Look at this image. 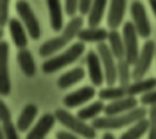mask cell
<instances>
[{"instance_id": "1", "label": "cell", "mask_w": 156, "mask_h": 139, "mask_svg": "<svg viewBox=\"0 0 156 139\" xmlns=\"http://www.w3.org/2000/svg\"><path fill=\"white\" fill-rule=\"evenodd\" d=\"M83 18L82 17H72V19L66 24V26L62 29V33L55 37L47 40L46 43L40 46L39 48V54L43 58H48L50 55H54L57 51H59L61 48H64L66 44L73 40L75 37H77V33L82 30L83 28Z\"/></svg>"}, {"instance_id": "2", "label": "cell", "mask_w": 156, "mask_h": 139, "mask_svg": "<svg viewBox=\"0 0 156 139\" xmlns=\"http://www.w3.org/2000/svg\"><path fill=\"white\" fill-rule=\"evenodd\" d=\"M148 112L144 107H136V109L130 110L127 113H122V114H115V116H105V117H97L93 121V127L95 130H119V128L131 125L134 123L140 121Z\"/></svg>"}, {"instance_id": "3", "label": "cell", "mask_w": 156, "mask_h": 139, "mask_svg": "<svg viewBox=\"0 0 156 139\" xmlns=\"http://www.w3.org/2000/svg\"><path fill=\"white\" fill-rule=\"evenodd\" d=\"M84 48L86 47H84V44H83V42L73 43L68 50H65L64 53H61L59 55L51 56V58L46 59L43 62V65H41V69H43L44 73H47V74L55 73V72L61 70L62 68H65V66L76 62L77 59L83 55Z\"/></svg>"}, {"instance_id": "4", "label": "cell", "mask_w": 156, "mask_h": 139, "mask_svg": "<svg viewBox=\"0 0 156 139\" xmlns=\"http://www.w3.org/2000/svg\"><path fill=\"white\" fill-rule=\"evenodd\" d=\"M55 117L57 121L61 123L65 128H68L71 132L76 134V135H82L86 139H94L95 138V128L93 125H88L83 121L82 118L77 116H73L65 109L55 110Z\"/></svg>"}, {"instance_id": "5", "label": "cell", "mask_w": 156, "mask_h": 139, "mask_svg": "<svg viewBox=\"0 0 156 139\" xmlns=\"http://www.w3.org/2000/svg\"><path fill=\"white\" fill-rule=\"evenodd\" d=\"M156 56V44L152 40L145 42L142 46L141 51H140V56L137 59V62L134 63V69H133V79L134 80H141L149 70L151 65H152L153 58Z\"/></svg>"}, {"instance_id": "6", "label": "cell", "mask_w": 156, "mask_h": 139, "mask_svg": "<svg viewBox=\"0 0 156 139\" xmlns=\"http://www.w3.org/2000/svg\"><path fill=\"white\" fill-rule=\"evenodd\" d=\"M15 10H17V14L20 15L21 21L24 22V26L27 28L29 36L33 40H37L40 37V24H39V19L36 18L35 12H33L32 7L29 6L27 0H18L17 4H15Z\"/></svg>"}, {"instance_id": "7", "label": "cell", "mask_w": 156, "mask_h": 139, "mask_svg": "<svg viewBox=\"0 0 156 139\" xmlns=\"http://www.w3.org/2000/svg\"><path fill=\"white\" fill-rule=\"evenodd\" d=\"M97 53L101 58V62H102L104 73H105V83L108 86H113L118 80V63L115 62L116 58L113 56L109 46L105 43H98Z\"/></svg>"}, {"instance_id": "8", "label": "cell", "mask_w": 156, "mask_h": 139, "mask_svg": "<svg viewBox=\"0 0 156 139\" xmlns=\"http://www.w3.org/2000/svg\"><path fill=\"white\" fill-rule=\"evenodd\" d=\"M123 42L124 48H126V61L130 65L134 66L137 59L140 56V48H138V33L133 22H124L123 25Z\"/></svg>"}, {"instance_id": "9", "label": "cell", "mask_w": 156, "mask_h": 139, "mask_svg": "<svg viewBox=\"0 0 156 139\" xmlns=\"http://www.w3.org/2000/svg\"><path fill=\"white\" fill-rule=\"evenodd\" d=\"M130 12H131L133 24L136 26L138 36L142 39H148L151 35V25L144 3L140 0H134L130 6Z\"/></svg>"}, {"instance_id": "10", "label": "cell", "mask_w": 156, "mask_h": 139, "mask_svg": "<svg viewBox=\"0 0 156 139\" xmlns=\"http://www.w3.org/2000/svg\"><path fill=\"white\" fill-rule=\"evenodd\" d=\"M9 53L10 46L7 42H0V94L6 97L11 91V83H10L9 74Z\"/></svg>"}, {"instance_id": "11", "label": "cell", "mask_w": 156, "mask_h": 139, "mask_svg": "<svg viewBox=\"0 0 156 139\" xmlns=\"http://www.w3.org/2000/svg\"><path fill=\"white\" fill-rule=\"evenodd\" d=\"M86 63L88 68V76H90V81L94 84L95 87H100L105 81V73H104L102 62L98 55V53H94L90 50L86 55Z\"/></svg>"}, {"instance_id": "12", "label": "cell", "mask_w": 156, "mask_h": 139, "mask_svg": "<svg viewBox=\"0 0 156 139\" xmlns=\"http://www.w3.org/2000/svg\"><path fill=\"white\" fill-rule=\"evenodd\" d=\"M95 97V88L91 86H84L82 88L76 90L73 92H69L68 95L64 97V105L65 107L68 109H73V107H77L80 105L88 102L90 99Z\"/></svg>"}, {"instance_id": "13", "label": "cell", "mask_w": 156, "mask_h": 139, "mask_svg": "<svg viewBox=\"0 0 156 139\" xmlns=\"http://www.w3.org/2000/svg\"><path fill=\"white\" fill-rule=\"evenodd\" d=\"M126 7L127 0H111L108 17H106V24L111 29H118L122 25L126 14Z\"/></svg>"}, {"instance_id": "14", "label": "cell", "mask_w": 156, "mask_h": 139, "mask_svg": "<svg viewBox=\"0 0 156 139\" xmlns=\"http://www.w3.org/2000/svg\"><path fill=\"white\" fill-rule=\"evenodd\" d=\"M55 121V114H50V113L43 114L39 118V121L36 123L35 127L30 130V132H28L27 139H44L47 136V134L51 131V128L54 127Z\"/></svg>"}, {"instance_id": "15", "label": "cell", "mask_w": 156, "mask_h": 139, "mask_svg": "<svg viewBox=\"0 0 156 139\" xmlns=\"http://www.w3.org/2000/svg\"><path fill=\"white\" fill-rule=\"evenodd\" d=\"M138 106V101L136 99V97L127 95L124 98L112 101L111 103H108L105 106V116H115V114H122V113H127L130 110L136 109Z\"/></svg>"}, {"instance_id": "16", "label": "cell", "mask_w": 156, "mask_h": 139, "mask_svg": "<svg viewBox=\"0 0 156 139\" xmlns=\"http://www.w3.org/2000/svg\"><path fill=\"white\" fill-rule=\"evenodd\" d=\"M48 8V17H50V25L54 32H61L64 28V10H62L59 0H46Z\"/></svg>"}, {"instance_id": "17", "label": "cell", "mask_w": 156, "mask_h": 139, "mask_svg": "<svg viewBox=\"0 0 156 139\" xmlns=\"http://www.w3.org/2000/svg\"><path fill=\"white\" fill-rule=\"evenodd\" d=\"M108 30H105L104 28H93L88 26L86 29L80 30L77 33V39L83 43H104L105 40H108Z\"/></svg>"}, {"instance_id": "18", "label": "cell", "mask_w": 156, "mask_h": 139, "mask_svg": "<svg viewBox=\"0 0 156 139\" xmlns=\"http://www.w3.org/2000/svg\"><path fill=\"white\" fill-rule=\"evenodd\" d=\"M0 121H2V128L4 130L6 139H20L17 132V125L11 121V113L10 109L3 101L0 102Z\"/></svg>"}, {"instance_id": "19", "label": "cell", "mask_w": 156, "mask_h": 139, "mask_svg": "<svg viewBox=\"0 0 156 139\" xmlns=\"http://www.w3.org/2000/svg\"><path fill=\"white\" fill-rule=\"evenodd\" d=\"M9 30L15 47L20 48V50L21 48H27V44H28L27 33H25L24 25L21 24L17 18H11L9 21Z\"/></svg>"}, {"instance_id": "20", "label": "cell", "mask_w": 156, "mask_h": 139, "mask_svg": "<svg viewBox=\"0 0 156 139\" xmlns=\"http://www.w3.org/2000/svg\"><path fill=\"white\" fill-rule=\"evenodd\" d=\"M108 43L109 48L112 51L113 56L118 61L120 59H126V48H124V42H123V35L118 32V29H111L108 33Z\"/></svg>"}, {"instance_id": "21", "label": "cell", "mask_w": 156, "mask_h": 139, "mask_svg": "<svg viewBox=\"0 0 156 139\" xmlns=\"http://www.w3.org/2000/svg\"><path fill=\"white\" fill-rule=\"evenodd\" d=\"M37 116V106L33 103H28L27 106L22 109L20 117L17 120V128L20 132H25L28 131V128L32 125L33 120Z\"/></svg>"}, {"instance_id": "22", "label": "cell", "mask_w": 156, "mask_h": 139, "mask_svg": "<svg viewBox=\"0 0 156 139\" xmlns=\"http://www.w3.org/2000/svg\"><path fill=\"white\" fill-rule=\"evenodd\" d=\"M84 76H86V73H84V69L83 68H73L72 70L62 74L58 79L57 84H58V87L61 90H66V88H69V87L77 84L79 81H82L83 79H84Z\"/></svg>"}, {"instance_id": "23", "label": "cell", "mask_w": 156, "mask_h": 139, "mask_svg": "<svg viewBox=\"0 0 156 139\" xmlns=\"http://www.w3.org/2000/svg\"><path fill=\"white\" fill-rule=\"evenodd\" d=\"M106 3H108V0H94V2H93L90 12L87 14L88 26L97 28L98 25H100V22L102 21V18H104V14H105Z\"/></svg>"}, {"instance_id": "24", "label": "cell", "mask_w": 156, "mask_h": 139, "mask_svg": "<svg viewBox=\"0 0 156 139\" xmlns=\"http://www.w3.org/2000/svg\"><path fill=\"white\" fill-rule=\"evenodd\" d=\"M17 59H18V63H20L22 72L25 73V76L32 77L36 73L35 59L32 56V53L28 48H21L17 54Z\"/></svg>"}, {"instance_id": "25", "label": "cell", "mask_w": 156, "mask_h": 139, "mask_svg": "<svg viewBox=\"0 0 156 139\" xmlns=\"http://www.w3.org/2000/svg\"><path fill=\"white\" fill-rule=\"evenodd\" d=\"M156 88V79L155 77H148V79H141V80H137L136 83L130 84L127 87V95H131V97H136L138 94H145L148 91H152Z\"/></svg>"}, {"instance_id": "26", "label": "cell", "mask_w": 156, "mask_h": 139, "mask_svg": "<svg viewBox=\"0 0 156 139\" xmlns=\"http://www.w3.org/2000/svg\"><path fill=\"white\" fill-rule=\"evenodd\" d=\"M148 128H149V120L142 118L140 121L134 123L133 127H130L126 132L122 134L119 139H141L145 132H148Z\"/></svg>"}, {"instance_id": "27", "label": "cell", "mask_w": 156, "mask_h": 139, "mask_svg": "<svg viewBox=\"0 0 156 139\" xmlns=\"http://www.w3.org/2000/svg\"><path fill=\"white\" fill-rule=\"evenodd\" d=\"M98 97H100L101 101H116V99H120V98L127 97V87L123 86H109L106 88H102L98 92Z\"/></svg>"}, {"instance_id": "28", "label": "cell", "mask_w": 156, "mask_h": 139, "mask_svg": "<svg viewBox=\"0 0 156 139\" xmlns=\"http://www.w3.org/2000/svg\"><path fill=\"white\" fill-rule=\"evenodd\" d=\"M104 110H105L104 101H95L94 103L80 109L79 112H77V117L82 118L83 121H87V120H91V118H97L98 114L102 113Z\"/></svg>"}, {"instance_id": "29", "label": "cell", "mask_w": 156, "mask_h": 139, "mask_svg": "<svg viewBox=\"0 0 156 139\" xmlns=\"http://www.w3.org/2000/svg\"><path fill=\"white\" fill-rule=\"evenodd\" d=\"M130 66L131 65L126 59L118 61V81L123 87L130 86V79L133 77V72H130Z\"/></svg>"}, {"instance_id": "30", "label": "cell", "mask_w": 156, "mask_h": 139, "mask_svg": "<svg viewBox=\"0 0 156 139\" xmlns=\"http://www.w3.org/2000/svg\"><path fill=\"white\" fill-rule=\"evenodd\" d=\"M149 128H148V139H156V106L149 109Z\"/></svg>"}, {"instance_id": "31", "label": "cell", "mask_w": 156, "mask_h": 139, "mask_svg": "<svg viewBox=\"0 0 156 139\" xmlns=\"http://www.w3.org/2000/svg\"><path fill=\"white\" fill-rule=\"evenodd\" d=\"M9 6L10 0H0V28H4L9 24Z\"/></svg>"}, {"instance_id": "32", "label": "cell", "mask_w": 156, "mask_h": 139, "mask_svg": "<svg viewBox=\"0 0 156 139\" xmlns=\"http://www.w3.org/2000/svg\"><path fill=\"white\" fill-rule=\"evenodd\" d=\"M141 103L145 106H156V90L148 91L141 95Z\"/></svg>"}, {"instance_id": "33", "label": "cell", "mask_w": 156, "mask_h": 139, "mask_svg": "<svg viewBox=\"0 0 156 139\" xmlns=\"http://www.w3.org/2000/svg\"><path fill=\"white\" fill-rule=\"evenodd\" d=\"M79 11V0H65V12L69 17H75Z\"/></svg>"}, {"instance_id": "34", "label": "cell", "mask_w": 156, "mask_h": 139, "mask_svg": "<svg viewBox=\"0 0 156 139\" xmlns=\"http://www.w3.org/2000/svg\"><path fill=\"white\" fill-rule=\"evenodd\" d=\"M94 0H79V12L82 15H87L93 6Z\"/></svg>"}, {"instance_id": "35", "label": "cell", "mask_w": 156, "mask_h": 139, "mask_svg": "<svg viewBox=\"0 0 156 139\" xmlns=\"http://www.w3.org/2000/svg\"><path fill=\"white\" fill-rule=\"evenodd\" d=\"M55 138L57 139H79L76 136V134L66 132V131H58V132L55 134Z\"/></svg>"}, {"instance_id": "36", "label": "cell", "mask_w": 156, "mask_h": 139, "mask_svg": "<svg viewBox=\"0 0 156 139\" xmlns=\"http://www.w3.org/2000/svg\"><path fill=\"white\" fill-rule=\"evenodd\" d=\"M149 4H151V8H152L153 14L156 17V0H149Z\"/></svg>"}, {"instance_id": "37", "label": "cell", "mask_w": 156, "mask_h": 139, "mask_svg": "<svg viewBox=\"0 0 156 139\" xmlns=\"http://www.w3.org/2000/svg\"><path fill=\"white\" fill-rule=\"evenodd\" d=\"M102 139H116V138H115V136H113L111 132H105V134L102 135Z\"/></svg>"}, {"instance_id": "38", "label": "cell", "mask_w": 156, "mask_h": 139, "mask_svg": "<svg viewBox=\"0 0 156 139\" xmlns=\"http://www.w3.org/2000/svg\"><path fill=\"white\" fill-rule=\"evenodd\" d=\"M0 139H6V134H4L3 128H0Z\"/></svg>"}]
</instances>
